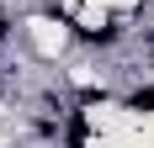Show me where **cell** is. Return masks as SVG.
<instances>
[{"label":"cell","instance_id":"obj_1","mask_svg":"<svg viewBox=\"0 0 154 148\" xmlns=\"http://www.w3.org/2000/svg\"><path fill=\"white\" fill-rule=\"evenodd\" d=\"M133 111H154V85H149V90H138V95H133Z\"/></svg>","mask_w":154,"mask_h":148},{"label":"cell","instance_id":"obj_2","mask_svg":"<svg viewBox=\"0 0 154 148\" xmlns=\"http://www.w3.org/2000/svg\"><path fill=\"white\" fill-rule=\"evenodd\" d=\"M0 32H5V21H0Z\"/></svg>","mask_w":154,"mask_h":148}]
</instances>
